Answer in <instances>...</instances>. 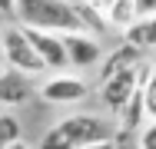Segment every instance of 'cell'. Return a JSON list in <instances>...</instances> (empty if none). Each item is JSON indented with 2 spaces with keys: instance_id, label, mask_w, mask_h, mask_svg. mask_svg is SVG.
<instances>
[{
  "instance_id": "6da1fadb",
  "label": "cell",
  "mask_w": 156,
  "mask_h": 149,
  "mask_svg": "<svg viewBox=\"0 0 156 149\" xmlns=\"http://www.w3.org/2000/svg\"><path fill=\"white\" fill-rule=\"evenodd\" d=\"M17 17L23 27H40L53 33L83 30V20L70 0H17Z\"/></svg>"
},
{
  "instance_id": "7a4b0ae2",
  "label": "cell",
  "mask_w": 156,
  "mask_h": 149,
  "mask_svg": "<svg viewBox=\"0 0 156 149\" xmlns=\"http://www.w3.org/2000/svg\"><path fill=\"white\" fill-rule=\"evenodd\" d=\"M106 136H113V133L100 116L76 113V116L60 119L53 129H47V136L40 139V149H80L93 139H106Z\"/></svg>"
},
{
  "instance_id": "3957f363",
  "label": "cell",
  "mask_w": 156,
  "mask_h": 149,
  "mask_svg": "<svg viewBox=\"0 0 156 149\" xmlns=\"http://www.w3.org/2000/svg\"><path fill=\"white\" fill-rule=\"evenodd\" d=\"M150 70H153V66L140 63V66H129V70H120V73L100 80V99H103V106H106L110 113H120L126 103H129V96L143 86V80L150 76Z\"/></svg>"
},
{
  "instance_id": "277c9868",
  "label": "cell",
  "mask_w": 156,
  "mask_h": 149,
  "mask_svg": "<svg viewBox=\"0 0 156 149\" xmlns=\"http://www.w3.org/2000/svg\"><path fill=\"white\" fill-rule=\"evenodd\" d=\"M0 50H3V60H7V66H13V70H23V73H43L47 70V63L43 57L37 53V47L30 43V36L23 33V27H10L3 36H0Z\"/></svg>"
},
{
  "instance_id": "5b68a950",
  "label": "cell",
  "mask_w": 156,
  "mask_h": 149,
  "mask_svg": "<svg viewBox=\"0 0 156 149\" xmlns=\"http://www.w3.org/2000/svg\"><path fill=\"white\" fill-rule=\"evenodd\" d=\"M23 33L30 36V43L37 47V53L43 57L47 70H66V66H70V53H66L63 33H53V30H40V27H23Z\"/></svg>"
},
{
  "instance_id": "8992f818",
  "label": "cell",
  "mask_w": 156,
  "mask_h": 149,
  "mask_svg": "<svg viewBox=\"0 0 156 149\" xmlns=\"http://www.w3.org/2000/svg\"><path fill=\"white\" fill-rule=\"evenodd\" d=\"M63 43H66V53H70V66H96L103 60V47L96 40V33H87V30H73V33H63Z\"/></svg>"
},
{
  "instance_id": "52a82bcc",
  "label": "cell",
  "mask_w": 156,
  "mask_h": 149,
  "mask_svg": "<svg viewBox=\"0 0 156 149\" xmlns=\"http://www.w3.org/2000/svg\"><path fill=\"white\" fill-rule=\"evenodd\" d=\"M87 93H90V86H87L80 76H53V80H47L43 89H40V96H43L47 103H53V106L80 103Z\"/></svg>"
},
{
  "instance_id": "ba28073f",
  "label": "cell",
  "mask_w": 156,
  "mask_h": 149,
  "mask_svg": "<svg viewBox=\"0 0 156 149\" xmlns=\"http://www.w3.org/2000/svg\"><path fill=\"white\" fill-rule=\"evenodd\" d=\"M30 96H33L30 73L13 70V66H7L0 73V106H23V103H30Z\"/></svg>"
},
{
  "instance_id": "9c48e42d",
  "label": "cell",
  "mask_w": 156,
  "mask_h": 149,
  "mask_svg": "<svg viewBox=\"0 0 156 149\" xmlns=\"http://www.w3.org/2000/svg\"><path fill=\"white\" fill-rule=\"evenodd\" d=\"M140 63H143V50L123 40V47H116V50H113L110 57L103 60L100 80H106V76H113V73H120V70H129V66H140Z\"/></svg>"
},
{
  "instance_id": "30bf717a",
  "label": "cell",
  "mask_w": 156,
  "mask_h": 149,
  "mask_svg": "<svg viewBox=\"0 0 156 149\" xmlns=\"http://www.w3.org/2000/svg\"><path fill=\"white\" fill-rule=\"evenodd\" d=\"M116 119H120L116 129H129V133H140V129H143V123L150 119V116H146V96H143V86L129 96V103L116 113Z\"/></svg>"
},
{
  "instance_id": "8fae6325",
  "label": "cell",
  "mask_w": 156,
  "mask_h": 149,
  "mask_svg": "<svg viewBox=\"0 0 156 149\" xmlns=\"http://www.w3.org/2000/svg\"><path fill=\"white\" fill-rule=\"evenodd\" d=\"M76 7V13H80V20H83V30L87 33H106L110 30V17H106V7L100 3V0H76L73 3Z\"/></svg>"
},
{
  "instance_id": "7c38bea8",
  "label": "cell",
  "mask_w": 156,
  "mask_h": 149,
  "mask_svg": "<svg viewBox=\"0 0 156 149\" xmlns=\"http://www.w3.org/2000/svg\"><path fill=\"white\" fill-rule=\"evenodd\" d=\"M123 40L140 47V50H153L156 47V17H140L136 23L123 30Z\"/></svg>"
},
{
  "instance_id": "4fadbf2b",
  "label": "cell",
  "mask_w": 156,
  "mask_h": 149,
  "mask_svg": "<svg viewBox=\"0 0 156 149\" xmlns=\"http://www.w3.org/2000/svg\"><path fill=\"white\" fill-rule=\"evenodd\" d=\"M106 17H110V27L126 30L129 23L140 20V13H136V0H113V3H106Z\"/></svg>"
},
{
  "instance_id": "5bb4252c",
  "label": "cell",
  "mask_w": 156,
  "mask_h": 149,
  "mask_svg": "<svg viewBox=\"0 0 156 149\" xmlns=\"http://www.w3.org/2000/svg\"><path fill=\"white\" fill-rule=\"evenodd\" d=\"M20 139V123L10 116V113H0V149L13 146Z\"/></svg>"
},
{
  "instance_id": "9a60e30c",
  "label": "cell",
  "mask_w": 156,
  "mask_h": 149,
  "mask_svg": "<svg viewBox=\"0 0 156 149\" xmlns=\"http://www.w3.org/2000/svg\"><path fill=\"white\" fill-rule=\"evenodd\" d=\"M143 96H146V116L156 119V73L150 70V76L143 80Z\"/></svg>"
},
{
  "instance_id": "2e32d148",
  "label": "cell",
  "mask_w": 156,
  "mask_h": 149,
  "mask_svg": "<svg viewBox=\"0 0 156 149\" xmlns=\"http://www.w3.org/2000/svg\"><path fill=\"white\" fill-rule=\"evenodd\" d=\"M136 139H140V149H156V119L143 123V129L136 133Z\"/></svg>"
},
{
  "instance_id": "e0dca14e",
  "label": "cell",
  "mask_w": 156,
  "mask_h": 149,
  "mask_svg": "<svg viewBox=\"0 0 156 149\" xmlns=\"http://www.w3.org/2000/svg\"><path fill=\"white\" fill-rule=\"evenodd\" d=\"M116 146L113 149H140V139H136V133H129V129H116Z\"/></svg>"
},
{
  "instance_id": "ac0fdd59",
  "label": "cell",
  "mask_w": 156,
  "mask_h": 149,
  "mask_svg": "<svg viewBox=\"0 0 156 149\" xmlns=\"http://www.w3.org/2000/svg\"><path fill=\"white\" fill-rule=\"evenodd\" d=\"M136 13L140 17H156V0H136Z\"/></svg>"
},
{
  "instance_id": "d6986e66",
  "label": "cell",
  "mask_w": 156,
  "mask_h": 149,
  "mask_svg": "<svg viewBox=\"0 0 156 149\" xmlns=\"http://www.w3.org/2000/svg\"><path fill=\"white\" fill-rule=\"evenodd\" d=\"M113 146H116V139L106 136V139H93V143H87V146H80V149H113Z\"/></svg>"
},
{
  "instance_id": "ffe728a7",
  "label": "cell",
  "mask_w": 156,
  "mask_h": 149,
  "mask_svg": "<svg viewBox=\"0 0 156 149\" xmlns=\"http://www.w3.org/2000/svg\"><path fill=\"white\" fill-rule=\"evenodd\" d=\"M0 13H17V0H0Z\"/></svg>"
},
{
  "instance_id": "44dd1931",
  "label": "cell",
  "mask_w": 156,
  "mask_h": 149,
  "mask_svg": "<svg viewBox=\"0 0 156 149\" xmlns=\"http://www.w3.org/2000/svg\"><path fill=\"white\" fill-rule=\"evenodd\" d=\"M7 149H30V146H27V143H23V139H17V143H13V146H7Z\"/></svg>"
},
{
  "instance_id": "7402d4cb",
  "label": "cell",
  "mask_w": 156,
  "mask_h": 149,
  "mask_svg": "<svg viewBox=\"0 0 156 149\" xmlns=\"http://www.w3.org/2000/svg\"><path fill=\"white\" fill-rule=\"evenodd\" d=\"M3 70H7V60H3V57H0V73H3Z\"/></svg>"
},
{
  "instance_id": "603a6c76",
  "label": "cell",
  "mask_w": 156,
  "mask_h": 149,
  "mask_svg": "<svg viewBox=\"0 0 156 149\" xmlns=\"http://www.w3.org/2000/svg\"><path fill=\"white\" fill-rule=\"evenodd\" d=\"M100 3H103V7H106V3H113V0H100Z\"/></svg>"
},
{
  "instance_id": "cb8c5ba5",
  "label": "cell",
  "mask_w": 156,
  "mask_h": 149,
  "mask_svg": "<svg viewBox=\"0 0 156 149\" xmlns=\"http://www.w3.org/2000/svg\"><path fill=\"white\" fill-rule=\"evenodd\" d=\"M153 73H156V60H153Z\"/></svg>"
}]
</instances>
